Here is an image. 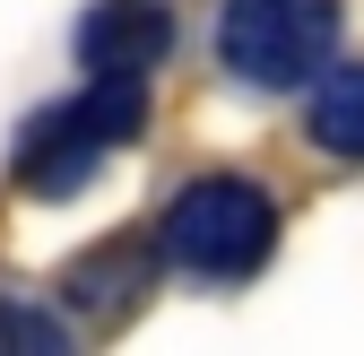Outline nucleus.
<instances>
[{"instance_id": "obj_7", "label": "nucleus", "mask_w": 364, "mask_h": 356, "mask_svg": "<svg viewBox=\"0 0 364 356\" xmlns=\"http://www.w3.org/2000/svg\"><path fill=\"white\" fill-rule=\"evenodd\" d=\"M0 339H9V347H35V356H53V347H61V330H53V322H35V313H18V304H0Z\"/></svg>"}, {"instance_id": "obj_1", "label": "nucleus", "mask_w": 364, "mask_h": 356, "mask_svg": "<svg viewBox=\"0 0 364 356\" xmlns=\"http://www.w3.org/2000/svg\"><path fill=\"white\" fill-rule=\"evenodd\" d=\"M165 261H182L191 278H252L269 244H278V200L243 174H200L165 209Z\"/></svg>"}, {"instance_id": "obj_2", "label": "nucleus", "mask_w": 364, "mask_h": 356, "mask_svg": "<svg viewBox=\"0 0 364 356\" xmlns=\"http://www.w3.org/2000/svg\"><path fill=\"white\" fill-rule=\"evenodd\" d=\"M148 122V78H96L87 96L53 105L26 140H18V183L35 200H70L87 174L105 165V148H122Z\"/></svg>"}, {"instance_id": "obj_4", "label": "nucleus", "mask_w": 364, "mask_h": 356, "mask_svg": "<svg viewBox=\"0 0 364 356\" xmlns=\"http://www.w3.org/2000/svg\"><path fill=\"white\" fill-rule=\"evenodd\" d=\"M173 43V18L156 0H96L78 18V70L87 78H148Z\"/></svg>"}, {"instance_id": "obj_5", "label": "nucleus", "mask_w": 364, "mask_h": 356, "mask_svg": "<svg viewBox=\"0 0 364 356\" xmlns=\"http://www.w3.org/2000/svg\"><path fill=\"white\" fill-rule=\"evenodd\" d=\"M61 287H70V304H87V313H113V304H130V287H148V244L139 235H113L96 252H78Z\"/></svg>"}, {"instance_id": "obj_3", "label": "nucleus", "mask_w": 364, "mask_h": 356, "mask_svg": "<svg viewBox=\"0 0 364 356\" xmlns=\"http://www.w3.org/2000/svg\"><path fill=\"white\" fill-rule=\"evenodd\" d=\"M338 43V0H225L217 61L243 87H304Z\"/></svg>"}, {"instance_id": "obj_6", "label": "nucleus", "mask_w": 364, "mask_h": 356, "mask_svg": "<svg viewBox=\"0 0 364 356\" xmlns=\"http://www.w3.org/2000/svg\"><path fill=\"white\" fill-rule=\"evenodd\" d=\"M312 148L364 165V61H338L321 87H312Z\"/></svg>"}]
</instances>
